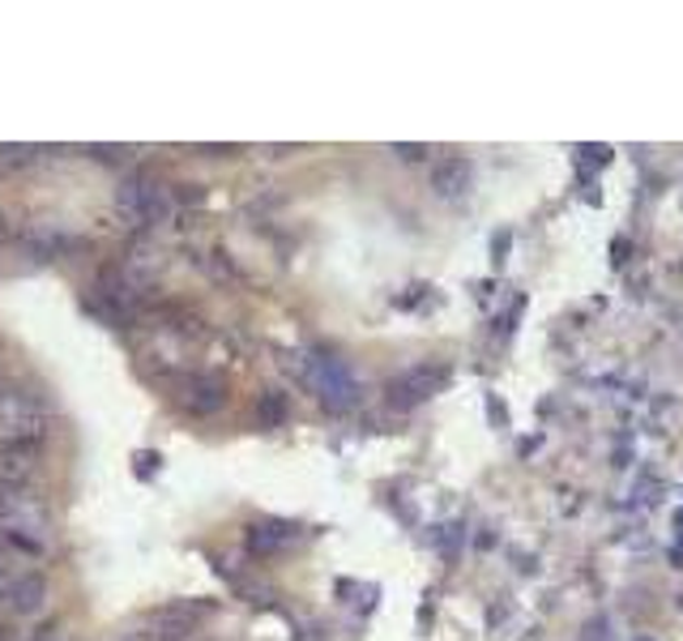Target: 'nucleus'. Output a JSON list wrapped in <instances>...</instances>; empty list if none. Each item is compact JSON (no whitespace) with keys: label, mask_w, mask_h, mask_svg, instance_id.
Wrapping results in <instances>:
<instances>
[{"label":"nucleus","mask_w":683,"mask_h":641,"mask_svg":"<svg viewBox=\"0 0 683 641\" xmlns=\"http://www.w3.org/2000/svg\"><path fill=\"white\" fill-rule=\"evenodd\" d=\"M39 467V441H4L0 449V488H26Z\"/></svg>","instance_id":"7"},{"label":"nucleus","mask_w":683,"mask_h":641,"mask_svg":"<svg viewBox=\"0 0 683 641\" xmlns=\"http://www.w3.org/2000/svg\"><path fill=\"white\" fill-rule=\"evenodd\" d=\"M445 385V368H432V363H423V368H410V372H401L389 381V403H398V407H414V403H423L427 394H436Z\"/></svg>","instance_id":"6"},{"label":"nucleus","mask_w":683,"mask_h":641,"mask_svg":"<svg viewBox=\"0 0 683 641\" xmlns=\"http://www.w3.org/2000/svg\"><path fill=\"white\" fill-rule=\"evenodd\" d=\"M0 428H4V441H39L44 407L22 390H0Z\"/></svg>","instance_id":"3"},{"label":"nucleus","mask_w":683,"mask_h":641,"mask_svg":"<svg viewBox=\"0 0 683 641\" xmlns=\"http://www.w3.org/2000/svg\"><path fill=\"white\" fill-rule=\"evenodd\" d=\"M0 539L26 556H44L52 534H48V514L26 488H0Z\"/></svg>","instance_id":"1"},{"label":"nucleus","mask_w":683,"mask_h":641,"mask_svg":"<svg viewBox=\"0 0 683 641\" xmlns=\"http://www.w3.org/2000/svg\"><path fill=\"white\" fill-rule=\"evenodd\" d=\"M115 206L133 219V223H163L167 219V193L154 184V180H146V175H128L124 184H120V193H115Z\"/></svg>","instance_id":"2"},{"label":"nucleus","mask_w":683,"mask_h":641,"mask_svg":"<svg viewBox=\"0 0 683 641\" xmlns=\"http://www.w3.org/2000/svg\"><path fill=\"white\" fill-rule=\"evenodd\" d=\"M641 641H649V638H641Z\"/></svg>","instance_id":"14"},{"label":"nucleus","mask_w":683,"mask_h":641,"mask_svg":"<svg viewBox=\"0 0 683 641\" xmlns=\"http://www.w3.org/2000/svg\"><path fill=\"white\" fill-rule=\"evenodd\" d=\"M257 415H261V423H265V428H278V423L286 419V398L283 394H265V398H261V407H257Z\"/></svg>","instance_id":"11"},{"label":"nucleus","mask_w":683,"mask_h":641,"mask_svg":"<svg viewBox=\"0 0 683 641\" xmlns=\"http://www.w3.org/2000/svg\"><path fill=\"white\" fill-rule=\"evenodd\" d=\"M394 155H401V159H419L423 146H394Z\"/></svg>","instance_id":"13"},{"label":"nucleus","mask_w":683,"mask_h":641,"mask_svg":"<svg viewBox=\"0 0 683 641\" xmlns=\"http://www.w3.org/2000/svg\"><path fill=\"white\" fill-rule=\"evenodd\" d=\"M175 403L188 415H214L227 407V390L214 377H179L175 381Z\"/></svg>","instance_id":"5"},{"label":"nucleus","mask_w":683,"mask_h":641,"mask_svg":"<svg viewBox=\"0 0 683 641\" xmlns=\"http://www.w3.org/2000/svg\"><path fill=\"white\" fill-rule=\"evenodd\" d=\"M290 539H295V526H286V522H265L248 530V547H252V552H274V547H283Z\"/></svg>","instance_id":"10"},{"label":"nucleus","mask_w":683,"mask_h":641,"mask_svg":"<svg viewBox=\"0 0 683 641\" xmlns=\"http://www.w3.org/2000/svg\"><path fill=\"white\" fill-rule=\"evenodd\" d=\"M470 163L465 159H440L436 168H432V188L440 193V197H461L465 188H470Z\"/></svg>","instance_id":"9"},{"label":"nucleus","mask_w":683,"mask_h":641,"mask_svg":"<svg viewBox=\"0 0 683 641\" xmlns=\"http://www.w3.org/2000/svg\"><path fill=\"white\" fill-rule=\"evenodd\" d=\"M4 603H9L13 616H35V612H44V603H48V582H44L39 574H22V578L9 582Z\"/></svg>","instance_id":"8"},{"label":"nucleus","mask_w":683,"mask_h":641,"mask_svg":"<svg viewBox=\"0 0 683 641\" xmlns=\"http://www.w3.org/2000/svg\"><path fill=\"white\" fill-rule=\"evenodd\" d=\"M30 155H39V150H35V146H9V150H4L9 163H30Z\"/></svg>","instance_id":"12"},{"label":"nucleus","mask_w":683,"mask_h":641,"mask_svg":"<svg viewBox=\"0 0 683 641\" xmlns=\"http://www.w3.org/2000/svg\"><path fill=\"white\" fill-rule=\"evenodd\" d=\"M312 372H316V390H321V398H325V407L330 410H346L355 398H359V385H355V377L346 372L342 359L316 355V359H312Z\"/></svg>","instance_id":"4"}]
</instances>
